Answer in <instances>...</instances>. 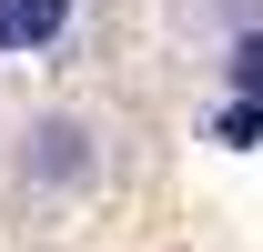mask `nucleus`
<instances>
[{
    "instance_id": "f257e3e1",
    "label": "nucleus",
    "mask_w": 263,
    "mask_h": 252,
    "mask_svg": "<svg viewBox=\"0 0 263 252\" xmlns=\"http://www.w3.org/2000/svg\"><path fill=\"white\" fill-rule=\"evenodd\" d=\"M31 182H91V121H31Z\"/></svg>"
},
{
    "instance_id": "20e7f679",
    "label": "nucleus",
    "mask_w": 263,
    "mask_h": 252,
    "mask_svg": "<svg viewBox=\"0 0 263 252\" xmlns=\"http://www.w3.org/2000/svg\"><path fill=\"white\" fill-rule=\"evenodd\" d=\"M233 91L263 111V31H243V40H233Z\"/></svg>"
},
{
    "instance_id": "f03ea898",
    "label": "nucleus",
    "mask_w": 263,
    "mask_h": 252,
    "mask_svg": "<svg viewBox=\"0 0 263 252\" xmlns=\"http://www.w3.org/2000/svg\"><path fill=\"white\" fill-rule=\"evenodd\" d=\"M71 31V0H0V51H51Z\"/></svg>"
},
{
    "instance_id": "7ed1b4c3",
    "label": "nucleus",
    "mask_w": 263,
    "mask_h": 252,
    "mask_svg": "<svg viewBox=\"0 0 263 252\" xmlns=\"http://www.w3.org/2000/svg\"><path fill=\"white\" fill-rule=\"evenodd\" d=\"M213 141H223V152H253V141H263V111H253V101L213 111Z\"/></svg>"
}]
</instances>
